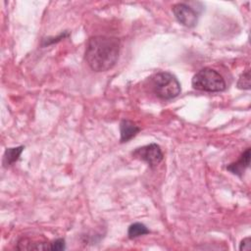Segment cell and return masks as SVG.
Here are the masks:
<instances>
[{"mask_svg":"<svg viewBox=\"0 0 251 251\" xmlns=\"http://www.w3.org/2000/svg\"><path fill=\"white\" fill-rule=\"evenodd\" d=\"M154 94L163 100L176 98L181 91L177 78L169 72H159L150 77Z\"/></svg>","mask_w":251,"mask_h":251,"instance_id":"obj_2","label":"cell"},{"mask_svg":"<svg viewBox=\"0 0 251 251\" xmlns=\"http://www.w3.org/2000/svg\"><path fill=\"white\" fill-rule=\"evenodd\" d=\"M191 84L194 89L206 92H221L226 87L223 75L208 67L199 70L193 75Z\"/></svg>","mask_w":251,"mask_h":251,"instance_id":"obj_3","label":"cell"},{"mask_svg":"<svg viewBox=\"0 0 251 251\" xmlns=\"http://www.w3.org/2000/svg\"><path fill=\"white\" fill-rule=\"evenodd\" d=\"M65 248H66V243L64 238H58L50 242V250L60 251V250H64Z\"/></svg>","mask_w":251,"mask_h":251,"instance_id":"obj_11","label":"cell"},{"mask_svg":"<svg viewBox=\"0 0 251 251\" xmlns=\"http://www.w3.org/2000/svg\"><path fill=\"white\" fill-rule=\"evenodd\" d=\"M140 131L139 126H137L132 121L129 120H122L120 123V133L121 143H125L133 138Z\"/></svg>","mask_w":251,"mask_h":251,"instance_id":"obj_7","label":"cell"},{"mask_svg":"<svg viewBox=\"0 0 251 251\" xmlns=\"http://www.w3.org/2000/svg\"><path fill=\"white\" fill-rule=\"evenodd\" d=\"M173 13L179 24L186 27H193L198 22V12L185 3H177L173 6Z\"/></svg>","mask_w":251,"mask_h":251,"instance_id":"obj_5","label":"cell"},{"mask_svg":"<svg viewBox=\"0 0 251 251\" xmlns=\"http://www.w3.org/2000/svg\"><path fill=\"white\" fill-rule=\"evenodd\" d=\"M236 86L239 88V89H245V90H248L250 89V71L249 70H246L244 71L238 80H237V83H236Z\"/></svg>","mask_w":251,"mask_h":251,"instance_id":"obj_10","label":"cell"},{"mask_svg":"<svg viewBox=\"0 0 251 251\" xmlns=\"http://www.w3.org/2000/svg\"><path fill=\"white\" fill-rule=\"evenodd\" d=\"M251 249V237H245L241 240L239 245V250H250Z\"/></svg>","mask_w":251,"mask_h":251,"instance_id":"obj_12","label":"cell"},{"mask_svg":"<svg viewBox=\"0 0 251 251\" xmlns=\"http://www.w3.org/2000/svg\"><path fill=\"white\" fill-rule=\"evenodd\" d=\"M25 149V146H18L14 148H7L4 153V158H3V164L5 167L10 166L17 162Z\"/></svg>","mask_w":251,"mask_h":251,"instance_id":"obj_8","label":"cell"},{"mask_svg":"<svg viewBox=\"0 0 251 251\" xmlns=\"http://www.w3.org/2000/svg\"><path fill=\"white\" fill-rule=\"evenodd\" d=\"M150 230L147 228V226L142 223H133L128 226L127 229V236L129 239H133L136 237H139L141 235L149 233Z\"/></svg>","mask_w":251,"mask_h":251,"instance_id":"obj_9","label":"cell"},{"mask_svg":"<svg viewBox=\"0 0 251 251\" xmlns=\"http://www.w3.org/2000/svg\"><path fill=\"white\" fill-rule=\"evenodd\" d=\"M132 156L134 158L143 160L151 168H154L157 165H159L164 158L161 147L156 143H150L148 145L136 148L132 152Z\"/></svg>","mask_w":251,"mask_h":251,"instance_id":"obj_4","label":"cell"},{"mask_svg":"<svg viewBox=\"0 0 251 251\" xmlns=\"http://www.w3.org/2000/svg\"><path fill=\"white\" fill-rule=\"evenodd\" d=\"M249 164H250V148H246V150L240 155L239 159L236 162H233L227 165L226 170L231 174L241 177L245 170L249 167Z\"/></svg>","mask_w":251,"mask_h":251,"instance_id":"obj_6","label":"cell"},{"mask_svg":"<svg viewBox=\"0 0 251 251\" xmlns=\"http://www.w3.org/2000/svg\"><path fill=\"white\" fill-rule=\"evenodd\" d=\"M120 40L112 36L96 35L87 40L84 58L94 72H105L112 69L119 58Z\"/></svg>","mask_w":251,"mask_h":251,"instance_id":"obj_1","label":"cell"}]
</instances>
